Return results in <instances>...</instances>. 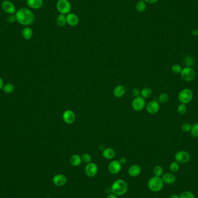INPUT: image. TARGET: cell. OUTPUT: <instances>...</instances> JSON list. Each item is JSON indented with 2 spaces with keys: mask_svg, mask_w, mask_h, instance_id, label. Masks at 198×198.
<instances>
[{
  "mask_svg": "<svg viewBox=\"0 0 198 198\" xmlns=\"http://www.w3.org/2000/svg\"><path fill=\"white\" fill-rule=\"evenodd\" d=\"M146 7L147 6H146L145 2L143 0H141L137 2L136 6V8L137 11L138 12H143L145 11Z\"/></svg>",
  "mask_w": 198,
  "mask_h": 198,
  "instance_id": "25",
  "label": "cell"
},
{
  "mask_svg": "<svg viewBox=\"0 0 198 198\" xmlns=\"http://www.w3.org/2000/svg\"><path fill=\"white\" fill-rule=\"evenodd\" d=\"M3 91L6 93H11L14 90V86L12 84H6L3 87Z\"/></svg>",
  "mask_w": 198,
  "mask_h": 198,
  "instance_id": "28",
  "label": "cell"
},
{
  "mask_svg": "<svg viewBox=\"0 0 198 198\" xmlns=\"http://www.w3.org/2000/svg\"><path fill=\"white\" fill-rule=\"evenodd\" d=\"M70 162L71 165H73V166H75V167L78 166L82 163L81 157L78 155H73L70 158Z\"/></svg>",
  "mask_w": 198,
  "mask_h": 198,
  "instance_id": "21",
  "label": "cell"
},
{
  "mask_svg": "<svg viewBox=\"0 0 198 198\" xmlns=\"http://www.w3.org/2000/svg\"><path fill=\"white\" fill-rule=\"evenodd\" d=\"M153 173L154 176L161 177L163 173V169L161 166H156L153 170Z\"/></svg>",
  "mask_w": 198,
  "mask_h": 198,
  "instance_id": "26",
  "label": "cell"
},
{
  "mask_svg": "<svg viewBox=\"0 0 198 198\" xmlns=\"http://www.w3.org/2000/svg\"><path fill=\"white\" fill-rule=\"evenodd\" d=\"M107 198H118L117 196L114 193H111V194H109Z\"/></svg>",
  "mask_w": 198,
  "mask_h": 198,
  "instance_id": "41",
  "label": "cell"
},
{
  "mask_svg": "<svg viewBox=\"0 0 198 198\" xmlns=\"http://www.w3.org/2000/svg\"><path fill=\"white\" fill-rule=\"evenodd\" d=\"M2 8L3 11L9 15H15L16 12V8L12 2L9 1H4L2 3Z\"/></svg>",
  "mask_w": 198,
  "mask_h": 198,
  "instance_id": "10",
  "label": "cell"
},
{
  "mask_svg": "<svg viewBox=\"0 0 198 198\" xmlns=\"http://www.w3.org/2000/svg\"><path fill=\"white\" fill-rule=\"evenodd\" d=\"M6 20L9 23H14L17 21L15 15H9V16L7 18Z\"/></svg>",
  "mask_w": 198,
  "mask_h": 198,
  "instance_id": "37",
  "label": "cell"
},
{
  "mask_svg": "<svg viewBox=\"0 0 198 198\" xmlns=\"http://www.w3.org/2000/svg\"><path fill=\"white\" fill-rule=\"evenodd\" d=\"M98 172V167L97 165L93 162L89 163L85 168V172L87 176L89 177H94Z\"/></svg>",
  "mask_w": 198,
  "mask_h": 198,
  "instance_id": "9",
  "label": "cell"
},
{
  "mask_svg": "<svg viewBox=\"0 0 198 198\" xmlns=\"http://www.w3.org/2000/svg\"><path fill=\"white\" fill-rule=\"evenodd\" d=\"M125 88L122 85H118L115 87L114 89L113 93L115 97L117 98H121L124 96L125 93Z\"/></svg>",
  "mask_w": 198,
  "mask_h": 198,
  "instance_id": "19",
  "label": "cell"
},
{
  "mask_svg": "<svg viewBox=\"0 0 198 198\" xmlns=\"http://www.w3.org/2000/svg\"><path fill=\"white\" fill-rule=\"evenodd\" d=\"M56 23L60 27H63L67 23L66 21V16H65L64 15L60 14L58 16L56 20Z\"/></svg>",
  "mask_w": 198,
  "mask_h": 198,
  "instance_id": "24",
  "label": "cell"
},
{
  "mask_svg": "<svg viewBox=\"0 0 198 198\" xmlns=\"http://www.w3.org/2000/svg\"><path fill=\"white\" fill-rule=\"evenodd\" d=\"M63 119L67 124H73L76 119L74 112L71 110H66L63 114Z\"/></svg>",
  "mask_w": 198,
  "mask_h": 198,
  "instance_id": "13",
  "label": "cell"
},
{
  "mask_svg": "<svg viewBox=\"0 0 198 198\" xmlns=\"http://www.w3.org/2000/svg\"><path fill=\"white\" fill-rule=\"evenodd\" d=\"M15 16L17 22L19 24L23 26L31 25L35 20L32 12L26 8L19 9L15 13Z\"/></svg>",
  "mask_w": 198,
  "mask_h": 198,
  "instance_id": "1",
  "label": "cell"
},
{
  "mask_svg": "<svg viewBox=\"0 0 198 198\" xmlns=\"http://www.w3.org/2000/svg\"><path fill=\"white\" fill-rule=\"evenodd\" d=\"M163 181L161 177L154 176L149 179L148 186L150 191L154 192L161 191L163 187Z\"/></svg>",
  "mask_w": 198,
  "mask_h": 198,
  "instance_id": "3",
  "label": "cell"
},
{
  "mask_svg": "<svg viewBox=\"0 0 198 198\" xmlns=\"http://www.w3.org/2000/svg\"><path fill=\"white\" fill-rule=\"evenodd\" d=\"M56 8L62 15H67L71 10V5L68 0H59L56 3Z\"/></svg>",
  "mask_w": 198,
  "mask_h": 198,
  "instance_id": "4",
  "label": "cell"
},
{
  "mask_svg": "<svg viewBox=\"0 0 198 198\" xmlns=\"http://www.w3.org/2000/svg\"><path fill=\"white\" fill-rule=\"evenodd\" d=\"M103 156L107 159H112L115 156V152L112 148H105L103 151Z\"/></svg>",
  "mask_w": 198,
  "mask_h": 198,
  "instance_id": "20",
  "label": "cell"
},
{
  "mask_svg": "<svg viewBox=\"0 0 198 198\" xmlns=\"http://www.w3.org/2000/svg\"><path fill=\"white\" fill-rule=\"evenodd\" d=\"M67 23L71 26H75L79 23V18L73 13H69L66 16Z\"/></svg>",
  "mask_w": 198,
  "mask_h": 198,
  "instance_id": "15",
  "label": "cell"
},
{
  "mask_svg": "<svg viewBox=\"0 0 198 198\" xmlns=\"http://www.w3.org/2000/svg\"><path fill=\"white\" fill-rule=\"evenodd\" d=\"M67 181V179L64 174H57L52 179L53 184L56 186H64Z\"/></svg>",
  "mask_w": 198,
  "mask_h": 198,
  "instance_id": "11",
  "label": "cell"
},
{
  "mask_svg": "<svg viewBox=\"0 0 198 198\" xmlns=\"http://www.w3.org/2000/svg\"><path fill=\"white\" fill-rule=\"evenodd\" d=\"M181 77L183 80L186 82H191L195 78L196 73L194 70L191 67H185L183 68L180 73Z\"/></svg>",
  "mask_w": 198,
  "mask_h": 198,
  "instance_id": "6",
  "label": "cell"
},
{
  "mask_svg": "<svg viewBox=\"0 0 198 198\" xmlns=\"http://www.w3.org/2000/svg\"><path fill=\"white\" fill-rule=\"evenodd\" d=\"M182 70L181 67L179 64H174L172 67V71L174 74H180Z\"/></svg>",
  "mask_w": 198,
  "mask_h": 198,
  "instance_id": "35",
  "label": "cell"
},
{
  "mask_svg": "<svg viewBox=\"0 0 198 198\" xmlns=\"http://www.w3.org/2000/svg\"><path fill=\"white\" fill-rule=\"evenodd\" d=\"M82 162L85 163H90L92 161V157L91 156L88 154H84L82 155L81 156Z\"/></svg>",
  "mask_w": 198,
  "mask_h": 198,
  "instance_id": "34",
  "label": "cell"
},
{
  "mask_svg": "<svg viewBox=\"0 0 198 198\" xmlns=\"http://www.w3.org/2000/svg\"><path fill=\"white\" fill-rule=\"evenodd\" d=\"M192 36H198V30L196 29H195L192 31Z\"/></svg>",
  "mask_w": 198,
  "mask_h": 198,
  "instance_id": "42",
  "label": "cell"
},
{
  "mask_svg": "<svg viewBox=\"0 0 198 198\" xmlns=\"http://www.w3.org/2000/svg\"><path fill=\"white\" fill-rule=\"evenodd\" d=\"M184 64L186 66V67H191L193 64V59L191 56H186L184 59Z\"/></svg>",
  "mask_w": 198,
  "mask_h": 198,
  "instance_id": "31",
  "label": "cell"
},
{
  "mask_svg": "<svg viewBox=\"0 0 198 198\" xmlns=\"http://www.w3.org/2000/svg\"><path fill=\"white\" fill-rule=\"evenodd\" d=\"M131 94L135 97H138L140 95V90L138 88H134L131 91Z\"/></svg>",
  "mask_w": 198,
  "mask_h": 198,
  "instance_id": "38",
  "label": "cell"
},
{
  "mask_svg": "<svg viewBox=\"0 0 198 198\" xmlns=\"http://www.w3.org/2000/svg\"><path fill=\"white\" fill-rule=\"evenodd\" d=\"M186 111H187V108H186V106L185 104L181 103L177 107V111L181 115L185 114Z\"/></svg>",
  "mask_w": 198,
  "mask_h": 198,
  "instance_id": "32",
  "label": "cell"
},
{
  "mask_svg": "<svg viewBox=\"0 0 198 198\" xmlns=\"http://www.w3.org/2000/svg\"><path fill=\"white\" fill-rule=\"evenodd\" d=\"M162 179L164 183L167 184H172L176 181V177L173 174L167 173L162 175Z\"/></svg>",
  "mask_w": 198,
  "mask_h": 198,
  "instance_id": "18",
  "label": "cell"
},
{
  "mask_svg": "<svg viewBox=\"0 0 198 198\" xmlns=\"http://www.w3.org/2000/svg\"><path fill=\"white\" fill-rule=\"evenodd\" d=\"M32 30L30 27H25L22 30V34L25 39H30L32 36Z\"/></svg>",
  "mask_w": 198,
  "mask_h": 198,
  "instance_id": "22",
  "label": "cell"
},
{
  "mask_svg": "<svg viewBox=\"0 0 198 198\" xmlns=\"http://www.w3.org/2000/svg\"><path fill=\"white\" fill-rule=\"evenodd\" d=\"M191 133L192 136L194 137H198V123H196L192 125Z\"/></svg>",
  "mask_w": 198,
  "mask_h": 198,
  "instance_id": "33",
  "label": "cell"
},
{
  "mask_svg": "<svg viewBox=\"0 0 198 198\" xmlns=\"http://www.w3.org/2000/svg\"><path fill=\"white\" fill-rule=\"evenodd\" d=\"M122 169V165L119 162V161H112L111 162L108 166V171L110 173L112 174H116L120 172Z\"/></svg>",
  "mask_w": 198,
  "mask_h": 198,
  "instance_id": "12",
  "label": "cell"
},
{
  "mask_svg": "<svg viewBox=\"0 0 198 198\" xmlns=\"http://www.w3.org/2000/svg\"><path fill=\"white\" fill-rule=\"evenodd\" d=\"M170 169L173 172H178L179 169V163L176 161L173 162L170 165Z\"/></svg>",
  "mask_w": 198,
  "mask_h": 198,
  "instance_id": "29",
  "label": "cell"
},
{
  "mask_svg": "<svg viewBox=\"0 0 198 198\" xmlns=\"http://www.w3.org/2000/svg\"><path fill=\"white\" fill-rule=\"evenodd\" d=\"M179 198H195L194 194L190 191L182 192L179 196Z\"/></svg>",
  "mask_w": 198,
  "mask_h": 198,
  "instance_id": "30",
  "label": "cell"
},
{
  "mask_svg": "<svg viewBox=\"0 0 198 198\" xmlns=\"http://www.w3.org/2000/svg\"><path fill=\"white\" fill-rule=\"evenodd\" d=\"M20 1H25V0H20Z\"/></svg>",
  "mask_w": 198,
  "mask_h": 198,
  "instance_id": "45",
  "label": "cell"
},
{
  "mask_svg": "<svg viewBox=\"0 0 198 198\" xmlns=\"http://www.w3.org/2000/svg\"><path fill=\"white\" fill-rule=\"evenodd\" d=\"M128 189L127 183L124 179H116L113 182L111 187L112 193L117 196L124 195Z\"/></svg>",
  "mask_w": 198,
  "mask_h": 198,
  "instance_id": "2",
  "label": "cell"
},
{
  "mask_svg": "<svg viewBox=\"0 0 198 198\" xmlns=\"http://www.w3.org/2000/svg\"><path fill=\"white\" fill-rule=\"evenodd\" d=\"M26 2L28 6L34 9L41 8L43 4V0H27Z\"/></svg>",
  "mask_w": 198,
  "mask_h": 198,
  "instance_id": "17",
  "label": "cell"
},
{
  "mask_svg": "<svg viewBox=\"0 0 198 198\" xmlns=\"http://www.w3.org/2000/svg\"><path fill=\"white\" fill-rule=\"evenodd\" d=\"M160 105L158 101L152 100L149 101L147 105V111L150 114H155L159 111Z\"/></svg>",
  "mask_w": 198,
  "mask_h": 198,
  "instance_id": "14",
  "label": "cell"
},
{
  "mask_svg": "<svg viewBox=\"0 0 198 198\" xmlns=\"http://www.w3.org/2000/svg\"><path fill=\"white\" fill-rule=\"evenodd\" d=\"M175 160L179 163H186L190 160V155L186 151H179L175 155Z\"/></svg>",
  "mask_w": 198,
  "mask_h": 198,
  "instance_id": "7",
  "label": "cell"
},
{
  "mask_svg": "<svg viewBox=\"0 0 198 198\" xmlns=\"http://www.w3.org/2000/svg\"><path fill=\"white\" fill-rule=\"evenodd\" d=\"M169 97L167 93H161L158 97V103H161V104L166 103L169 100Z\"/></svg>",
  "mask_w": 198,
  "mask_h": 198,
  "instance_id": "27",
  "label": "cell"
},
{
  "mask_svg": "<svg viewBox=\"0 0 198 198\" xmlns=\"http://www.w3.org/2000/svg\"><path fill=\"white\" fill-rule=\"evenodd\" d=\"M141 167L138 165H133L130 166L128 169V173L129 176L133 177H135L139 176L141 173Z\"/></svg>",
  "mask_w": 198,
  "mask_h": 198,
  "instance_id": "16",
  "label": "cell"
},
{
  "mask_svg": "<svg viewBox=\"0 0 198 198\" xmlns=\"http://www.w3.org/2000/svg\"><path fill=\"white\" fill-rule=\"evenodd\" d=\"M3 87H4V82L2 79L0 77V90H1L3 88Z\"/></svg>",
  "mask_w": 198,
  "mask_h": 198,
  "instance_id": "43",
  "label": "cell"
},
{
  "mask_svg": "<svg viewBox=\"0 0 198 198\" xmlns=\"http://www.w3.org/2000/svg\"></svg>",
  "mask_w": 198,
  "mask_h": 198,
  "instance_id": "46",
  "label": "cell"
},
{
  "mask_svg": "<svg viewBox=\"0 0 198 198\" xmlns=\"http://www.w3.org/2000/svg\"><path fill=\"white\" fill-rule=\"evenodd\" d=\"M119 162L121 163V165H124V164H125L126 163L127 159L125 157H122V158H120V159H119Z\"/></svg>",
  "mask_w": 198,
  "mask_h": 198,
  "instance_id": "39",
  "label": "cell"
},
{
  "mask_svg": "<svg viewBox=\"0 0 198 198\" xmlns=\"http://www.w3.org/2000/svg\"><path fill=\"white\" fill-rule=\"evenodd\" d=\"M193 92L189 89H184L180 91L179 94V100L183 104L189 103L193 98Z\"/></svg>",
  "mask_w": 198,
  "mask_h": 198,
  "instance_id": "5",
  "label": "cell"
},
{
  "mask_svg": "<svg viewBox=\"0 0 198 198\" xmlns=\"http://www.w3.org/2000/svg\"><path fill=\"white\" fill-rule=\"evenodd\" d=\"M192 125L191 124H188V123H185L183 124L181 126V129L184 132H189L190 131L191 129H192Z\"/></svg>",
  "mask_w": 198,
  "mask_h": 198,
  "instance_id": "36",
  "label": "cell"
},
{
  "mask_svg": "<svg viewBox=\"0 0 198 198\" xmlns=\"http://www.w3.org/2000/svg\"><path fill=\"white\" fill-rule=\"evenodd\" d=\"M170 198H179V195H176V194H173V195H172L170 196Z\"/></svg>",
  "mask_w": 198,
  "mask_h": 198,
  "instance_id": "44",
  "label": "cell"
},
{
  "mask_svg": "<svg viewBox=\"0 0 198 198\" xmlns=\"http://www.w3.org/2000/svg\"><path fill=\"white\" fill-rule=\"evenodd\" d=\"M152 94V91L151 89L149 87H144L140 92L141 96L144 99L149 98V97H151Z\"/></svg>",
  "mask_w": 198,
  "mask_h": 198,
  "instance_id": "23",
  "label": "cell"
},
{
  "mask_svg": "<svg viewBox=\"0 0 198 198\" xmlns=\"http://www.w3.org/2000/svg\"><path fill=\"white\" fill-rule=\"evenodd\" d=\"M143 1H144L147 3L151 4H153L156 3V2H158V0H143Z\"/></svg>",
  "mask_w": 198,
  "mask_h": 198,
  "instance_id": "40",
  "label": "cell"
},
{
  "mask_svg": "<svg viewBox=\"0 0 198 198\" xmlns=\"http://www.w3.org/2000/svg\"><path fill=\"white\" fill-rule=\"evenodd\" d=\"M132 107L137 111H140L142 110L145 106V101L142 96H138L135 97L132 101Z\"/></svg>",
  "mask_w": 198,
  "mask_h": 198,
  "instance_id": "8",
  "label": "cell"
}]
</instances>
